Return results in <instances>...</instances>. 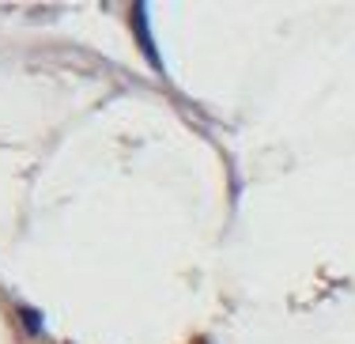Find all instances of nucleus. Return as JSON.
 Here are the masks:
<instances>
[]
</instances>
